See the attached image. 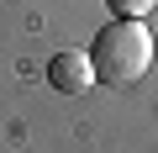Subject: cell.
Here are the masks:
<instances>
[{
    "label": "cell",
    "mask_w": 158,
    "mask_h": 153,
    "mask_svg": "<svg viewBox=\"0 0 158 153\" xmlns=\"http://www.w3.org/2000/svg\"><path fill=\"white\" fill-rule=\"evenodd\" d=\"M153 53H158V42H153V27H148V21H111V27H100L95 42H90L95 79H106V85H132V79H142V74L153 69Z\"/></svg>",
    "instance_id": "6da1fadb"
},
{
    "label": "cell",
    "mask_w": 158,
    "mask_h": 153,
    "mask_svg": "<svg viewBox=\"0 0 158 153\" xmlns=\"http://www.w3.org/2000/svg\"><path fill=\"white\" fill-rule=\"evenodd\" d=\"M48 85L58 90V95H85L90 85H95V63H90V53H53L48 58Z\"/></svg>",
    "instance_id": "7a4b0ae2"
},
{
    "label": "cell",
    "mask_w": 158,
    "mask_h": 153,
    "mask_svg": "<svg viewBox=\"0 0 158 153\" xmlns=\"http://www.w3.org/2000/svg\"><path fill=\"white\" fill-rule=\"evenodd\" d=\"M106 6H111V21H142L158 0H106Z\"/></svg>",
    "instance_id": "3957f363"
}]
</instances>
